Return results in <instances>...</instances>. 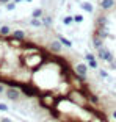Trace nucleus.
<instances>
[{"label": "nucleus", "instance_id": "obj_1", "mask_svg": "<svg viewBox=\"0 0 116 122\" xmlns=\"http://www.w3.org/2000/svg\"><path fill=\"white\" fill-rule=\"evenodd\" d=\"M32 56L25 58V67H32V69H36L39 66H42V58L39 56V52H30Z\"/></svg>", "mask_w": 116, "mask_h": 122}, {"label": "nucleus", "instance_id": "obj_2", "mask_svg": "<svg viewBox=\"0 0 116 122\" xmlns=\"http://www.w3.org/2000/svg\"><path fill=\"white\" fill-rule=\"evenodd\" d=\"M97 56H99V60H102V61H108V63L113 61V53L104 46H102L100 49H97Z\"/></svg>", "mask_w": 116, "mask_h": 122}, {"label": "nucleus", "instance_id": "obj_3", "mask_svg": "<svg viewBox=\"0 0 116 122\" xmlns=\"http://www.w3.org/2000/svg\"><path fill=\"white\" fill-rule=\"evenodd\" d=\"M5 94H6V97L13 102H17L19 99H21V89H17L16 86H10L5 91Z\"/></svg>", "mask_w": 116, "mask_h": 122}, {"label": "nucleus", "instance_id": "obj_4", "mask_svg": "<svg viewBox=\"0 0 116 122\" xmlns=\"http://www.w3.org/2000/svg\"><path fill=\"white\" fill-rule=\"evenodd\" d=\"M74 71H75L77 75L80 77H86V72H88V64L86 63H77L75 67H74Z\"/></svg>", "mask_w": 116, "mask_h": 122}, {"label": "nucleus", "instance_id": "obj_5", "mask_svg": "<svg viewBox=\"0 0 116 122\" xmlns=\"http://www.w3.org/2000/svg\"><path fill=\"white\" fill-rule=\"evenodd\" d=\"M115 5H116V0H99V6H100V10H104V11L111 10Z\"/></svg>", "mask_w": 116, "mask_h": 122}, {"label": "nucleus", "instance_id": "obj_6", "mask_svg": "<svg viewBox=\"0 0 116 122\" xmlns=\"http://www.w3.org/2000/svg\"><path fill=\"white\" fill-rule=\"evenodd\" d=\"M21 89H22V92L25 94V96H28V97H35V96L39 94V89H36V88H30V86H24V85L21 86Z\"/></svg>", "mask_w": 116, "mask_h": 122}, {"label": "nucleus", "instance_id": "obj_7", "mask_svg": "<svg viewBox=\"0 0 116 122\" xmlns=\"http://www.w3.org/2000/svg\"><path fill=\"white\" fill-rule=\"evenodd\" d=\"M49 49H50L53 53H60L61 49H63V44L60 42V39H53L50 44H49Z\"/></svg>", "mask_w": 116, "mask_h": 122}, {"label": "nucleus", "instance_id": "obj_8", "mask_svg": "<svg viewBox=\"0 0 116 122\" xmlns=\"http://www.w3.org/2000/svg\"><path fill=\"white\" fill-rule=\"evenodd\" d=\"M11 38H13V39H17V41H25L27 33L24 31V30H14V31L11 33Z\"/></svg>", "mask_w": 116, "mask_h": 122}, {"label": "nucleus", "instance_id": "obj_9", "mask_svg": "<svg viewBox=\"0 0 116 122\" xmlns=\"http://www.w3.org/2000/svg\"><path fill=\"white\" fill-rule=\"evenodd\" d=\"M93 46H94V49H100V47L104 46V38L99 36L97 33L93 35Z\"/></svg>", "mask_w": 116, "mask_h": 122}, {"label": "nucleus", "instance_id": "obj_10", "mask_svg": "<svg viewBox=\"0 0 116 122\" xmlns=\"http://www.w3.org/2000/svg\"><path fill=\"white\" fill-rule=\"evenodd\" d=\"M96 33H97L99 36H102L104 39H105L107 36H110V35H108V28H107V25H99L97 30H96Z\"/></svg>", "mask_w": 116, "mask_h": 122}, {"label": "nucleus", "instance_id": "obj_11", "mask_svg": "<svg viewBox=\"0 0 116 122\" xmlns=\"http://www.w3.org/2000/svg\"><path fill=\"white\" fill-rule=\"evenodd\" d=\"M30 25H32V27H35V28H41V27H44L42 19H35V17H33L32 20H30Z\"/></svg>", "mask_w": 116, "mask_h": 122}, {"label": "nucleus", "instance_id": "obj_12", "mask_svg": "<svg viewBox=\"0 0 116 122\" xmlns=\"http://www.w3.org/2000/svg\"><path fill=\"white\" fill-rule=\"evenodd\" d=\"M42 24L46 28H50L52 24H53V19L50 17V16H42Z\"/></svg>", "mask_w": 116, "mask_h": 122}, {"label": "nucleus", "instance_id": "obj_13", "mask_svg": "<svg viewBox=\"0 0 116 122\" xmlns=\"http://www.w3.org/2000/svg\"><path fill=\"white\" fill-rule=\"evenodd\" d=\"M11 28L8 25H2L0 27V36H11Z\"/></svg>", "mask_w": 116, "mask_h": 122}, {"label": "nucleus", "instance_id": "obj_14", "mask_svg": "<svg viewBox=\"0 0 116 122\" xmlns=\"http://www.w3.org/2000/svg\"><path fill=\"white\" fill-rule=\"evenodd\" d=\"M42 16H44V13H42V10H41V8L33 10V13H32V17H35V19H42Z\"/></svg>", "mask_w": 116, "mask_h": 122}, {"label": "nucleus", "instance_id": "obj_15", "mask_svg": "<svg viewBox=\"0 0 116 122\" xmlns=\"http://www.w3.org/2000/svg\"><path fill=\"white\" fill-rule=\"evenodd\" d=\"M82 10L86 11V13H93L94 8H93V5H91L90 2H83V3H82Z\"/></svg>", "mask_w": 116, "mask_h": 122}, {"label": "nucleus", "instance_id": "obj_16", "mask_svg": "<svg viewBox=\"0 0 116 122\" xmlns=\"http://www.w3.org/2000/svg\"><path fill=\"white\" fill-rule=\"evenodd\" d=\"M58 39H60V42L63 44V46H66V47H69V49H71V47H72V42H71V41L68 39V38H64V36H58Z\"/></svg>", "mask_w": 116, "mask_h": 122}, {"label": "nucleus", "instance_id": "obj_17", "mask_svg": "<svg viewBox=\"0 0 116 122\" xmlns=\"http://www.w3.org/2000/svg\"><path fill=\"white\" fill-rule=\"evenodd\" d=\"M86 99H88V100H90L93 105H97V103H99V99L94 96V94H86Z\"/></svg>", "mask_w": 116, "mask_h": 122}, {"label": "nucleus", "instance_id": "obj_18", "mask_svg": "<svg viewBox=\"0 0 116 122\" xmlns=\"http://www.w3.org/2000/svg\"><path fill=\"white\" fill-rule=\"evenodd\" d=\"M72 22H74L72 16H64V17H63V24H64V25H71Z\"/></svg>", "mask_w": 116, "mask_h": 122}, {"label": "nucleus", "instance_id": "obj_19", "mask_svg": "<svg viewBox=\"0 0 116 122\" xmlns=\"http://www.w3.org/2000/svg\"><path fill=\"white\" fill-rule=\"evenodd\" d=\"M16 5H17L16 2H8L5 6H6V10H8V11H14V10H16Z\"/></svg>", "mask_w": 116, "mask_h": 122}, {"label": "nucleus", "instance_id": "obj_20", "mask_svg": "<svg viewBox=\"0 0 116 122\" xmlns=\"http://www.w3.org/2000/svg\"><path fill=\"white\" fill-rule=\"evenodd\" d=\"M88 66H90V67L91 69H97V61H96V58H94V60H90V61H88Z\"/></svg>", "mask_w": 116, "mask_h": 122}, {"label": "nucleus", "instance_id": "obj_21", "mask_svg": "<svg viewBox=\"0 0 116 122\" xmlns=\"http://www.w3.org/2000/svg\"><path fill=\"white\" fill-rule=\"evenodd\" d=\"M97 24L99 25H107V17L105 16H100V17L97 19Z\"/></svg>", "mask_w": 116, "mask_h": 122}, {"label": "nucleus", "instance_id": "obj_22", "mask_svg": "<svg viewBox=\"0 0 116 122\" xmlns=\"http://www.w3.org/2000/svg\"><path fill=\"white\" fill-rule=\"evenodd\" d=\"M74 22H75V24H82V22H83V16H82V14L74 16Z\"/></svg>", "mask_w": 116, "mask_h": 122}, {"label": "nucleus", "instance_id": "obj_23", "mask_svg": "<svg viewBox=\"0 0 116 122\" xmlns=\"http://www.w3.org/2000/svg\"><path fill=\"white\" fill-rule=\"evenodd\" d=\"M99 77H100V78H107V77H108V72L100 69V71H99Z\"/></svg>", "mask_w": 116, "mask_h": 122}, {"label": "nucleus", "instance_id": "obj_24", "mask_svg": "<svg viewBox=\"0 0 116 122\" xmlns=\"http://www.w3.org/2000/svg\"><path fill=\"white\" fill-rule=\"evenodd\" d=\"M0 111H8V105L0 103Z\"/></svg>", "mask_w": 116, "mask_h": 122}, {"label": "nucleus", "instance_id": "obj_25", "mask_svg": "<svg viewBox=\"0 0 116 122\" xmlns=\"http://www.w3.org/2000/svg\"><path fill=\"white\" fill-rule=\"evenodd\" d=\"M5 91H6V89H5V83L2 81V83H0V94H2V92H5Z\"/></svg>", "mask_w": 116, "mask_h": 122}, {"label": "nucleus", "instance_id": "obj_26", "mask_svg": "<svg viewBox=\"0 0 116 122\" xmlns=\"http://www.w3.org/2000/svg\"><path fill=\"white\" fill-rule=\"evenodd\" d=\"M94 58H96V56H94L93 53H86V60H88V61H90V60H94Z\"/></svg>", "mask_w": 116, "mask_h": 122}, {"label": "nucleus", "instance_id": "obj_27", "mask_svg": "<svg viewBox=\"0 0 116 122\" xmlns=\"http://www.w3.org/2000/svg\"><path fill=\"white\" fill-rule=\"evenodd\" d=\"M0 122H13L11 119H8V117H3V119H0Z\"/></svg>", "mask_w": 116, "mask_h": 122}, {"label": "nucleus", "instance_id": "obj_28", "mask_svg": "<svg viewBox=\"0 0 116 122\" xmlns=\"http://www.w3.org/2000/svg\"><path fill=\"white\" fill-rule=\"evenodd\" d=\"M110 66H111V67H113V69H116V61H115V60H113V61H111V64H110Z\"/></svg>", "mask_w": 116, "mask_h": 122}, {"label": "nucleus", "instance_id": "obj_29", "mask_svg": "<svg viewBox=\"0 0 116 122\" xmlns=\"http://www.w3.org/2000/svg\"><path fill=\"white\" fill-rule=\"evenodd\" d=\"M8 2H11V0H0V3H3V5H6Z\"/></svg>", "mask_w": 116, "mask_h": 122}, {"label": "nucleus", "instance_id": "obj_30", "mask_svg": "<svg viewBox=\"0 0 116 122\" xmlns=\"http://www.w3.org/2000/svg\"><path fill=\"white\" fill-rule=\"evenodd\" d=\"M111 117H113V119H116V110H115V111L111 113Z\"/></svg>", "mask_w": 116, "mask_h": 122}, {"label": "nucleus", "instance_id": "obj_31", "mask_svg": "<svg viewBox=\"0 0 116 122\" xmlns=\"http://www.w3.org/2000/svg\"><path fill=\"white\" fill-rule=\"evenodd\" d=\"M16 3H21V2H25V0H14Z\"/></svg>", "mask_w": 116, "mask_h": 122}, {"label": "nucleus", "instance_id": "obj_32", "mask_svg": "<svg viewBox=\"0 0 116 122\" xmlns=\"http://www.w3.org/2000/svg\"><path fill=\"white\" fill-rule=\"evenodd\" d=\"M25 2H32V0H25Z\"/></svg>", "mask_w": 116, "mask_h": 122}]
</instances>
